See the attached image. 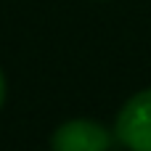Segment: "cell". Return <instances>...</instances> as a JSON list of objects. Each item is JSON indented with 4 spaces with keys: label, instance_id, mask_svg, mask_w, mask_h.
Masks as SVG:
<instances>
[{
    "label": "cell",
    "instance_id": "obj_1",
    "mask_svg": "<svg viewBox=\"0 0 151 151\" xmlns=\"http://www.w3.org/2000/svg\"><path fill=\"white\" fill-rule=\"evenodd\" d=\"M114 135L130 151H151V88L127 98L117 114Z\"/></svg>",
    "mask_w": 151,
    "mask_h": 151
},
{
    "label": "cell",
    "instance_id": "obj_2",
    "mask_svg": "<svg viewBox=\"0 0 151 151\" xmlns=\"http://www.w3.org/2000/svg\"><path fill=\"white\" fill-rule=\"evenodd\" d=\"M53 151H109L111 149V133L93 119H69L64 122L53 138Z\"/></svg>",
    "mask_w": 151,
    "mask_h": 151
},
{
    "label": "cell",
    "instance_id": "obj_3",
    "mask_svg": "<svg viewBox=\"0 0 151 151\" xmlns=\"http://www.w3.org/2000/svg\"><path fill=\"white\" fill-rule=\"evenodd\" d=\"M3 101H5V77L0 72V106H3Z\"/></svg>",
    "mask_w": 151,
    "mask_h": 151
}]
</instances>
